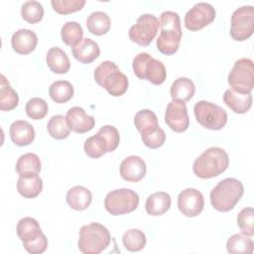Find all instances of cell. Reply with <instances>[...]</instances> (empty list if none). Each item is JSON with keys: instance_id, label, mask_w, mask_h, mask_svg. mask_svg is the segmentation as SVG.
<instances>
[{"instance_id": "obj_43", "label": "cell", "mask_w": 254, "mask_h": 254, "mask_svg": "<svg viewBox=\"0 0 254 254\" xmlns=\"http://www.w3.org/2000/svg\"><path fill=\"white\" fill-rule=\"evenodd\" d=\"M98 133L104 138L107 144L108 152H113L119 145L120 136L118 130L112 125H104L99 130Z\"/></svg>"}, {"instance_id": "obj_30", "label": "cell", "mask_w": 254, "mask_h": 254, "mask_svg": "<svg viewBox=\"0 0 254 254\" xmlns=\"http://www.w3.org/2000/svg\"><path fill=\"white\" fill-rule=\"evenodd\" d=\"M15 169L19 176L38 175L42 169L41 160L34 153H26L19 157Z\"/></svg>"}, {"instance_id": "obj_33", "label": "cell", "mask_w": 254, "mask_h": 254, "mask_svg": "<svg viewBox=\"0 0 254 254\" xmlns=\"http://www.w3.org/2000/svg\"><path fill=\"white\" fill-rule=\"evenodd\" d=\"M84 153L92 159H97L99 157H102L106 153H108L107 150V144L104 140V138L97 132L95 135L88 137L83 145Z\"/></svg>"}, {"instance_id": "obj_40", "label": "cell", "mask_w": 254, "mask_h": 254, "mask_svg": "<svg viewBox=\"0 0 254 254\" xmlns=\"http://www.w3.org/2000/svg\"><path fill=\"white\" fill-rule=\"evenodd\" d=\"M237 225L241 232L248 236L254 235V210L252 207H244L237 215Z\"/></svg>"}, {"instance_id": "obj_14", "label": "cell", "mask_w": 254, "mask_h": 254, "mask_svg": "<svg viewBox=\"0 0 254 254\" xmlns=\"http://www.w3.org/2000/svg\"><path fill=\"white\" fill-rule=\"evenodd\" d=\"M66 123L69 129L75 133H86L93 129L95 119L91 115H87L83 108L73 106L69 108L65 115Z\"/></svg>"}, {"instance_id": "obj_23", "label": "cell", "mask_w": 254, "mask_h": 254, "mask_svg": "<svg viewBox=\"0 0 254 254\" xmlns=\"http://www.w3.org/2000/svg\"><path fill=\"white\" fill-rule=\"evenodd\" d=\"M92 201L90 190L82 186H75L66 192V202L74 210L86 209Z\"/></svg>"}, {"instance_id": "obj_2", "label": "cell", "mask_w": 254, "mask_h": 254, "mask_svg": "<svg viewBox=\"0 0 254 254\" xmlns=\"http://www.w3.org/2000/svg\"><path fill=\"white\" fill-rule=\"evenodd\" d=\"M228 166L227 153L222 148L211 147L194 160L192 171L200 179H211L222 174Z\"/></svg>"}, {"instance_id": "obj_22", "label": "cell", "mask_w": 254, "mask_h": 254, "mask_svg": "<svg viewBox=\"0 0 254 254\" xmlns=\"http://www.w3.org/2000/svg\"><path fill=\"white\" fill-rule=\"evenodd\" d=\"M171 195L165 191H157L150 194L145 202V208L149 215L159 216L170 209Z\"/></svg>"}, {"instance_id": "obj_6", "label": "cell", "mask_w": 254, "mask_h": 254, "mask_svg": "<svg viewBox=\"0 0 254 254\" xmlns=\"http://www.w3.org/2000/svg\"><path fill=\"white\" fill-rule=\"evenodd\" d=\"M231 89L240 93H251L254 86V64L251 59L237 60L227 76Z\"/></svg>"}, {"instance_id": "obj_35", "label": "cell", "mask_w": 254, "mask_h": 254, "mask_svg": "<svg viewBox=\"0 0 254 254\" xmlns=\"http://www.w3.org/2000/svg\"><path fill=\"white\" fill-rule=\"evenodd\" d=\"M47 130L51 137L57 140L65 139L70 133V129L66 123L65 117L60 114L53 116L49 120L47 124Z\"/></svg>"}, {"instance_id": "obj_18", "label": "cell", "mask_w": 254, "mask_h": 254, "mask_svg": "<svg viewBox=\"0 0 254 254\" xmlns=\"http://www.w3.org/2000/svg\"><path fill=\"white\" fill-rule=\"evenodd\" d=\"M71 53L79 63L90 64L99 57L100 49L96 42L89 38H84L71 48Z\"/></svg>"}, {"instance_id": "obj_29", "label": "cell", "mask_w": 254, "mask_h": 254, "mask_svg": "<svg viewBox=\"0 0 254 254\" xmlns=\"http://www.w3.org/2000/svg\"><path fill=\"white\" fill-rule=\"evenodd\" d=\"M254 243L250 236L243 233L231 235L226 242V249L231 254H251Z\"/></svg>"}, {"instance_id": "obj_11", "label": "cell", "mask_w": 254, "mask_h": 254, "mask_svg": "<svg viewBox=\"0 0 254 254\" xmlns=\"http://www.w3.org/2000/svg\"><path fill=\"white\" fill-rule=\"evenodd\" d=\"M215 18V9L206 2H199L190 8L185 16V26L190 31H198L211 24Z\"/></svg>"}, {"instance_id": "obj_10", "label": "cell", "mask_w": 254, "mask_h": 254, "mask_svg": "<svg viewBox=\"0 0 254 254\" xmlns=\"http://www.w3.org/2000/svg\"><path fill=\"white\" fill-rule=\"evenodd\" d=\"M160 27L159 19L153 14H143L129 29V38L140 46H149L155 39Z\"/></svg>"}, {"instance_id": "obj_21", "label": "cell", "mask_w": 254, "mask_h": 254, "mask_svg": "<svg viewBox=\"0 0 254 254\" xmlns=\"http://www.w3.org/2000/svg\"><path fill=\"white\" fill-rule=\"evenodd\" d=\"M43 190V181L38 175L19 176L17 181V190L25 198L38 196Z\"/></svg>"}, {"instance_id": "obj_13", "label": "cell", "mask_w": 254, "mask_h": 254, "mask_svg": "<svg viewBox=\"0 0 254 254\" xmlns=\"http://www.w3.org/2000/svg\"><path fill=\"white\" fill-rule=\"evenodd\" d=\"M203 206V195L196 189H186L178 195V207L185 216L194 217L198 215L202 211Z\"/></svg>"}, {"instance_id": "obj_1", "label": "cell", "mask_w": 254, "mask_h": 254, "mask_svg": "<svg viewBox=\"0 0 254 254\" xmlns=\"http://www.w3.org/2000/svg\"><path fill=\"white\" fill-rule=\"evenodd\" d=\"M243 192L244 187L239 180L234 178H226L220 181L211 190V205L217 211H230L240 200Z\"/></svg>"}, {"instance_id": "obj_26", "label": "cell", "mask_w": 254, "mask_h": 254, "mask_svg": "<svg viewBox=\"0 0 254 254\" xmlns=\"http://www.w3.org/2000/svg\"><path fill=\"white\" fill-rule=\"evenodd\" d=\"M195 92V86L191 79L188 77H179L171 85L170 94L174 100L189 101Z\"/></svg>"}, {"instance_id": "obj_36", "label": "cell", "mask_w": 254, "mask_h": 254, "mask_svg": "<svg viewBox=\"0 0 254 254\" xmlns=\"http://www.w3.org/2000/svg\"><path fill=\"white\" fill-rule=\"evenodd\" d=\"M21 16L29 24H36L44 17V7L38 1H26L21 7Z\"/></svg>"}, {"instance_id": "obj_25", "label": "cell", "mask_w": 254, "mask_h": 254, "mask_svg": "<svg viewBox=\"0 0 254 254\" xmlns=\"http://www.w3.org/2000/svg\"><path fill=\"white\" fill-rule=\"evenodd\" d=\"M16 230L22 243L32 242L43 234L39 222L35 218L29 216L19 220Z\"/></svg>"}, {"instance_id": "obj_9", "label": "cell", "mask_w": 254, "mask_h": 254, "mask_svg": "<svg viewBox=\"0 0 254 254\" xmlns=\"http://www.w3.org/2000/svg\"><path fill=\"white\" fill-rule=\"evenodd\" d=\"M254 7L250 5L237 8L231 16L230 36L234 41L242 42L253 35Z\"/></svg>"}, {"instance_id": "obj_42", "label": "cell", "mask_w": 254, "mask_h": 254, "mask_svg": "<svg viewBox=\"0 0 254 254\" xmlns=\"http://www.w3.org/2000/svg\"><path fill=\"white\" fill-rule=\"evenodd\" d=\"M160 27L161 30H172L176 32H182L181 19L178 13L173 11H164L160 15Z\"/></svg>"}, {"instance_id": "obj_44", "label": "cell", "mask_w": 254, "mask_h": 254, "mask_svg": "<svg viewBox=\"0 0 254 254\" xmlns=\"http://www.w3.org/2000/svg\"><path fill=\"white\" fill-rule=\"evenodd\" d=\"M23 246L26 249V251L31 254H41L45 252L48 247V238L43 233L36 240L29 243H23Z\"/></svg>"}, {"instance_id": "obj_19", "label": "cell", "mask_w": 254, "mask_h": 254, "mask_svg": "<svg viewBox=\"0 0 254 254\" xmlns=\"http://www.w3.org/2000/svg\"><path fill=\"white\" fill-rule=\"evenodd\" d=\"M223 102L234 113H246L252 105L251 93H240L231 88L226 89L223 94Z\"/></svg>"}, {"instance_id": "obj_5", "label": "cell", "mask_w": 254, "mask_h": 254, "mask_svg": "<svg viewBox=\"0 0 254 254\" xmlns=\"http://www.w3.org/2000/svg\"><path fill=\"white\" fill-rule=\"evenodd\" d=\"M132 67L138 78L146 79L155 85H160L166 80L167 71L164 64L147 53L135 56Z\"/></svg>"}, {"instance_id": "obj_32", "label": "cell", "mask_w": 254, "mask_h": 254, "mask_svg": "<svg viewBox=\"0 0 254 254\" xmlns=\"http://www.w3.org/2000/svg\"><path fill=\"white\" fill-rule=\"evenodd\" d=\"M61 36L65 45L74 47L82 40L83 30L77 22L68 21L63 25L61 29Z\"/></svg>"}, {"instance_id": "obj_3", "label": "cell", "mask_w": 254, "mask_h": 254, "mask_svg": "<svg viewBox=\"0 0 254 254\" xmlns=\"http://www.w3.org/2000/svg\"><path fill=\"white\" fill-rule=\"evenodd\" d=\"M94 79L112 96L123 95L129 85L127 76L111 61L102 62L94 70Z\"/></svg>"}, {"instance_id": "obj_39", "label": "cell", "mask_w": 254, "mask_h": 254, "mask_svg": "<svg viewBox=\"0 0 254 254\" xmlns=\"http://www.w3.org/2000/svg\"><path fill=\"white\" fill-rule=\"evenodd\" d=\"M134 124L139 132L143 130L159 126L157 115L150 109L139 110L134 117Z\"/></svg>"}, {"instance_id": "obj_31", "label": "cell", "mask_w": 254, "mask_h": 254, "mask_svg": "<svg viewBox=\"0 0 254 254\" xmlns=\"http://www.w3.org/2000/svg\"><path fill=\"white\" fill-rule=\"evenodd\" d=\"M73 86L67 80H57L49 88V95L56 103H65L73 96Z\"/></svg>"}, {"instance_id": "obj_12", "label": "cell", "mask_w": 254, "mask_h": 254, "mask_svg": "<svg viewBox=\"0 0 254 254\" xmlns=\"http://www.w3.org/2000/svg\"><path fill=\"white\" fill-rule=\"evenodd\" d=\"M166 124L175 132H185L190 125L187 105L181 100H172L168 103L165 112Z\"/></svg>"}, {"instance_id": "obj_41", "label": "cell", "mask_w": 254, "mask_h": 254, "mask_svg": "<svg viewBox=\"0 0 254 254\" xmlns=\"http://www.w3.org/2000/svg\"><path fill=\"white\" fill-rule=\"evenodd\" d=\"M53 9L62 15L80 11L85 5V0H52Z\"/></svg>"}, {"instance_id": "obj_34", "label": "cell", "mask_w": 254, "mask_h": 254, "mask_svg": "<svg viewBox=\"0 0 254 254\" xmlns=\"http://www.w3.org/2000/svg\"><path fill=\"white\" fill-rule=\"evenodd\" d=\"M145 233L137 228H131L127 230L122 237L123 246L131 252H137L142 250L146 245Z\"/></svg>"}, {"instance_id": "obj_37", "label": "cell", "mask_w": 254, "mask_h": 254, "mask_svg": "<svg viewBox=\"0 0 254 254\" xmlns=\"http://www.w3.org/2000/svg\"><path fill=\"white\" fill-rule=\"evenodd\" d=\"M140 133L143 143L150 149L160 148L165 143L166 133L160 126L143 130Z\"/></svg>"}, {"instance_id": "obj_20", "label": "cell", "mask_w": 254, "mask_h": 254, "mask_svg": "<svg viewBox=\"0 0 254 254\" xmlns=\"http://www.w3.org/2000/svg\"><path fill=\"white\" fill-rule=\"evenodd\" d=\"M183 32L172 30H161L157 39V49L160 53L166 56H172L179 50Z\"/></svg>"}, {"instance_id": "obj_38", "label": "cell", "mask_w": 254, "mask_h": 254, "mask_svg": "<svg viewBox=\"0 0 254 254\" xmlns=\"http://www.w3.org/2000/svg\"><path fill=\"white\" fill-rule=\"evenodd\" d=\"M25 111L30 118L34 120H41L48 114L49 106L45 99L33 97L27 101Z\"/></svg>"}, {"instance_id": "obj_8", "label": "cell", "mask_w": 254, "mask_h": 254, "mask_svg": "<svg viewBox=\"0 0 254 254\" xmlns=\"http://www.w3.org/2000/svg\"><path fill=\"white\" fill-rule=\"evenodd\" d=\"M193 112L196 121L206 129L220 130L227 122L226 111L219 105L206 100L197 101L194 104Z\"/></svg>"}, {"instance_id": "obj_27", "label": "cell", "mask_w": 254, "mask_h": 254, "mask_svg": "<svg viewBox=\"0 0 254 254\" xmlns=\"http://www.w3.org/2000/svg\"><path fill=\"white\" fill-rule=\"evenodd\" d=\"M111 26L109 16L102 11H95L89 14L86 19V27L88 32L95 36L105 35Z\"/></svg>"}, {"instance_id": "obj_17", "label": "cell", "mask_w": 254, "mask_h": 254, "mask_svg": "<svg viewBox=\"0 0 254 254\" xmlns=\"http://www.w3.org/2000/svg\"><path fill=\"white\" fill-rule=\"evenodd\" d=\"M12 142L20 147L30 145L35 139V129L28 121L16 120L9 128Z\"/></svg>"}, {"instance_id": "obj_4", "label": "cell", "mask_w": 254, "mask_h": 254, "mask_svg": "<svg viewBox=\"0 0 254 254\" xmlns=\"http://www.w3.org/2000/svg\"><path fill=\"white\" fill-rule=\"evenodd\" d=\"M111 241L109 230L98 222L83 225L79 230L78 249L83 254H99Z\"/></svg>"}, {"instance_id": "obj_15", "label": "cell", "mask_w": 254, "mask_h": 254, "mask_svg": "<svg viewBox=\"0 0 254 254\" xmlns=\"http://www.w3.org/2000/svg\"><path fill=\"white\" fill-rule=\"evenodd\" d=\"M146 175V163L139 156H129L120 164V176L130 183L141 181Z\"/></svg>"}, {"instance_id": "obj_28", "label": "cell", "mask_w": 254, "mask_h": 254, "mask_svg": "<svg viewBox=\"0 0 254 254\" xmlns=\"http://www.w3.org/2000/svg\"><path fill=\"white\" fill-rule=\"evenodd\" d=\"M0 109L2 111H11L17 107L19 96L3 74L0 75Z\"/></svg>"}, {"instance_id": "obj_16", "label": "cell", "mask_w": 254, "mask_h": 254, "mask_svg": "<svg viewBox=\"0 0 254 254\" xmlns=\"http://www.w3.org/2000/svg\"><path fill=\"white\" fill-rule=\"evenodd\" d=\"M38 44V37L35 32L29 29L16 31L11 38L13 50L20 55H28L34 52Z\"/></svg>"}, {"instance_id": "obj_7", "label": "cell", "mask_w": 254, "mask_h": 254, "mask_svg": "<svg viewBox=\"0 0 254 254\" xmlns=\"http://www.w3.org/2000/svg\"><path fill=\"white\" fill-rule=\"evenodd\" d=\"M139 195L130 189L109 191L104 198V207L112 215H122L134 211L139 205Z\"/></svg>"}, {"instance_id": "obj_24", "label": "cell", "mask_w": 254, "mask_h": 254, "mask_svg": "<svg viewBox=\"0 0 254 254\" xmlns=\"http://www.w3.org/2000/svg\"><path fill=\"white\" fill-rule=\"evenodd\" d=\"M46 62L49 68L59 74L66 73L70 67V62L65 54L61 48L59 47H52L47 53Z\"/></svg>"}]
</instances>
